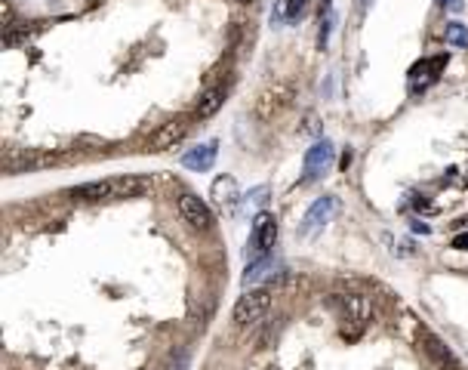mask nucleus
Here are the masks:
<instances>
[{
	"label": "nucleus",
	"instance_id": "f257e3e1",
	"mask_svg": "<svg viewBox=\"0 0 468 370\" xmlns=\"http://www.w3.org/2000/svg\"><path fill=\"white\" fill-rule=\"evenodd\" d=\"M151 188V179L145 176H117L99 179V182H83L71 188L74 201H123V197H139Z\"/></svg>",
	"mask_w": 468,
	"mask_h": 370
},
{
	"label": "nucleus",
	"instance_id": "f03ea898",
	"mask_svg": "<svg viewBox=\"0 0 468 370\" xmlns=\"http://www.w3.org/2000/svg\"><path fill=\"white\" fill-rule=\"evenodd\" d=\"M277 241V219L274 213H259L252 219V228H250V241H246V259L256 262L262 256H271V247Z\"/></svg>",
	"mask_w": 468,
	"mask_h": 370
},
{
	"label": "nucleus",
	"instance_id": "7ed1b4c3",
	"mask_svg": "<svg viewBox=\"0 0 468 370\" xmlns=\"http://www.w3.org/2000/svg\"><path fill=\"white\" fill-rule=\"evenodd\" d=\"M271 308V290H246L244 296L237 299V306H234V321H237L240 327H250V324H259V321L268 314Z\"/></svg>",
	"mask_w": 468,
	"mask_h": 370
},
{
	"label": "nucleus",
	"instance_id": "20e7f679",
	"mask_svg": "<svg viewBox=\"0 0 468 370\" xmlns=\"http://www.w3.org/2000/svg\"><path fill=\"white\" fill-rule=\"evenodd\" d=\"M333 160H336V145L330 139H317L311 148L305 151V160H302V173H305V182H314V179L326 176L333 170Z\"/></svg>",
	"mask_w": 468,
	"mask_h": 370
},
{
	"label": "nucleus",
	"instance_id": "39448f33",
	"mask_svg": "<svg viewBox=\"0 0 468 370\" xmlns=\"http://www.w3.org/2000/svg\"><path fill=\"white\" fill-rule=\"evenodd\" d=\"M176 210H179V216H182V222H188V225L197 228V232H209V228H213V213H209V207L197 195H191V191L179 195Z\"/></svg>",
	"mask_w": 468,
	"mask_h": 370
},
{
	"label": "nucleus",
	"instance_id": "423d86ee",
	"mask_svg": "<svg viewBox=\"0 0 468 370\" xmlns=\"http://www.w3.org/2000/svg\"><path fill=\"white\" fill-rule=\"evenodd\" d=\"M289 99H293V90H289L287 84H271V86H265V90L259 92L256 108H252V111H256L259 121H271L277 111L287 108Z\"/></svg>",
	"mask_w": 468,
	"mask_h": 370
},
{
	"label": "nucleus",
	"instance_id": "0eeeda50",
	"mask_svg": "<svg viewBox=\"0 0 468 370\" xmlns=\"http://www.w3.org/2000/svg\"><path fill=\"white\" fill-rule=\"evenodd\" d=\"M339 210V201L333 195H324V197H317V201L308 207V213L302 216V225H299V232L302 234H314L317 228H324L326 222L333 219V213Z\"/></svg>",
	"mask_w": 468,
	"mask_h": 370
},
{
	"label": "nucleus",
	"instance_id": "6e6552de",
	"mask_svg": "<svg viewBox=\"0 0 468 370\" xmlns=\"http://www.w3.org/2000/svg\"><path fill=\"white\" fill-rule=\"evenodd\" d=\"M185 136H188V121H185V117H176V121L164 123L157 133H151V139H148V151H166V148H176Z\"/></svg>",
	"mask_w": 468,
	"mask_h": 370
},
{
	"label": "nucleus",
	"instance_id": "1a4fd4ad",
	"mask_svg": "<svg viewBox=\"0 0 468 370\" xmlns=\"http://www.w3.org/2000/svg\"><path fill=\"white\" fill-rule=\"evenodd\" d=\"M216 154H219L216 142H203V145L188 148V151L182 154V166L185 170H194V173H207L209 166L216 164Z\"/></svg>",
	"mask_w": 468,
	"mask_h": 370
},
{
	"label": "nucleus",
	"instance_id": "9d476101",
	"mask_svg": "<svg viewBox=\"0 0 468 370\" xmlns=\"http://www.w3.org/2000/svg\"><path fill=\"white\" fill-rule=\"evenodd\" d=\"M209 195H213V204H216V207L234 210V207H237L240 191H237V182H234V176H219V179L213 182V188H209Z\"/></svg>",
	"mask_w": 468,
	"mask_h": 370
},
{
	"label": "nucleus",
	"instance_id": "9b49d317",
	"mask_svg": "<svg viewBox=\"0 0 468 370\" xmlns=\"http://www.w3.org/2000/svg\"><path fill=\"white\" fill-rule=\"evenodd\" d=\"M225 96H228V90L225 86H213V90H207L200 96V102H197V117L200 121H207V117H213L216 111L225 105Z\"/></svg>",
	"mask_w": 468,
	"mask_h": 370
},
{
	"label": "nucleus",
	"instance_id": "f8f14e48",
	"mask_svg": "<svg viewBox=\"0 0 468 370\" xmlns=\"http://www.w3.org/2000/svg\"><path fill=\"white\" fill-rule=\"evenodd\" d=\"M274 269H277V262L271 256H262V259H256V262H250V265H246V275H244V287L259 284L262 278H268Z\"/></svg>",
	"mask_w": 468,
	"mask_h": 370
},
{
	"label": "nucleus",
	"instance_id": "ddd939ff",
	"mask_svg": "<svg viewBox=\"0 0 468 370\" xmlns=\"http://www.w3.org/2000/svg\"><path fill=\"white\" fill-rule=\"evenodd\" d=\"M308 6V0H277L274 6V22H293V18L302 16V10Z\"/></svg>",
	"mask_w": 468,
	"mask_h": 370
},
{
	"label": "nucleus",
	"instance_id": "4468645a",
	"mask_svg": "<svg viewBox=\"0 0 468 370\" xmlns=\"http://www.w3.org/2000/svg\"><path fill=\"white\" fill-rule=\"evenodd\" d=\"M330 28H333V3L330 0H324V6H320V34H317V47L320 49L330 43Z\"/></svg>",
	"mask_w": 468,
	"mask_h": 370
},
{
	"label": "nucleus",
	"instance_id": "2eb2a0df",
	"mask_svg": "<svg viewBox=\"0 0 468 370\" xmlns=\"http://www.w3.org/2000/svg\"><path fill=\"white\" fill-rule=\"evenodd\" d=\"M443 37H447V43H453V47L468 49V25H462V22H450V25H447V31H443Z\"/></svg>",
	"mask_w": 468,
	"mask_h": 370
},
{
	"label": "nucleus",
	"instance_id": "dca6fc26",
	"mask_svg": "<svg viewBox=\"0 0 468 370\" xmlns=\"http://www.w3.org/2000/svg\"><path fill=\"white\" fill-rule=\"evenodd\" d=\"M265 195H268V185H259V188H252L250 195H246V201L250 204H265Z\"/></svg>",
	"mask_w": 468,
	"mask_h": 370
},
{
	"label": "nucleus",
	"instance_id": "f3484780",
	"mask_svg": "<svg viewBox=\"0 0 468 370\" xmlns=\"http://www.w3.org/2000/svg\"><path fill=\"white\" fill-rule=\"evenodd\" d=\"M453 250H468V234H456V238H453Z\"/></svg>",
	"mask_w": 468,
	"mask_h": 370
},
{
	"label": "nucleus",
	"instance_id": "a211bd4d",
	"mask_svg": "<svg viewBox=\"0 0 468 370\" xmlns=\"http://www.w3.org/2000/svg\"><path fill=\"white\" fill-rule=\"evenodd\" d=\"M413 228H416V232H422V234H428V225H425V222H413Z\"/></svg>",
	"mask_w": 468,
	"mask_h": 370
},
{
	"label": "nucleus",
	"instance_id": "6ab92c4d",
	"mask_svg": "<svg viewBox=\"0 0 468 370\" xmlns=\"http://www.w3.org/2000/svg\"><path fill=\"white\" fill-rule=\"evenodd\" d=\"M348 164H351V151H345L342 154V170H348Z\"/></svg>",
	"mask_w": 468,
	"mask_h": 370
},
{
	"label": "nucleus",
	"instance_id": "aec40b11",
	"mask_svg": "<svg viewBox=\"0 0 468 370\" xmlns=\"http://www.w3.org/2000/svg\"><path fill=\"white\" fill-rule=\"evenodd\" d=\"M237 3H250V0H237Z\"/></svg>",
	"mask_w": 468,
	"mask_h": 370
}]
</instances>
